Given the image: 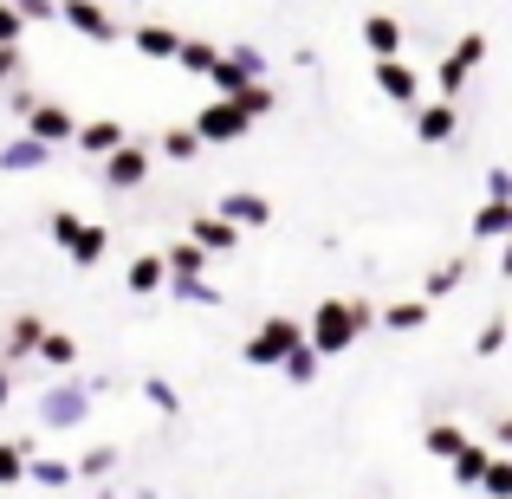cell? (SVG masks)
Instances as JSON below:
<instances>
[{
  "instance_id": "cell-1",
  "label": "cell",
  "mask_w": 512,
  "mask_h": 499,
  "mask_svg": "<svg viewBox=\"0 0 512 499\" xmlns=\"http://www.w3.org/2000/svg\"><path fill=\"white\" fill-rule=\"evenodd\" d=\"M376 325V312L370 305H350V299H325L318 305V318L305 331H312V344H318V357H338V350H350L363 331Z\"/></svg>"
},
{
  "instance_id": "cell-2",
  "label": "cell",
  "mask_w": 512,
  "mask_h": 499,
  "mask_svg": "<svg viewBox=\"0 0 512 499\" xmlns=\"http://www.w3.org/2000/svg\"><path fill=\"white\" fill-rule=\"evenodd\" d=\"M305 337H312V331H305L299 318H266V325L247 337V350H240V357H247L253 370H286V357L305 344Z\"/></svg>"
},
{
  "instance_id": "cell-3",
  "label": "cell",
  "mask_w": 512,
  "mask_h": 499,
  "mask_svg": "<svg viewBox=\"0 0 512 499\" xmlns=\"http://www.w3.org/2000/svg\"><path fill=\"white\" fill-rule=\"evenodd\" d=\"M221 98H240L247 85H266V52H253V46H234V52H221V65H214V78H208Z\"/></svg>"
},
{
  "instance_id": "cell-4",
  "label": "cell",
  "mask_w": 512,
  "mask_h": 499,
  "mask_svg": "<svg viewBox=\"0 0 512 499\" xmlns=\"http://www.w3.org/2000/svg\"><path fill=\"white\" fill-rule=\"evenodd\" d=\"M91 409V383H52L46 396H39V422L46 428H78Z\"/></svg>"
},
{
  "instance_id": "cell-5",
  "label": "cell",
  "mask_w": 512,
  "mask_h": 499,
  "mask_svg": "<svg viewBox=\"0 0 512 499\" xmlns=\"http://www.w3.org/2000/svg\"><path fill=\"white\" fill-rule=\"evenodd\" d=\"M487 59V33H461L454 39V52L448 59H441V98H461V85H467V72H474V65Z\"/></svg>"
},
{
  "instance_id": "cell-6",
  "label": "cell",
  "mask_w": 512,
  "mask_h": 499,
  "mask_svg": "<svg viewBox=\"0 0 512 499\" xmlns=\"http://www.w3.org/2000/svg\"><path fill=\"white\" fill-rule=\"evenodd\" d=\"M247 124H253V117L240 111L234 98L201 104V111H195V137H201V143H234V137H247Z\"/></svg>"
},
{
  "instance_id": "cell-7",
  "label": "cell",
  "mask_w": 512,
  "mask_h": 499,
  "mask_svg": "<svg viewBox=\"0 0 512 499\" xmlns=\"http://www.w3.org/2000/svg\"><path fill=\"white\" fill-rule=\"evenodd\" d=\"M59 20H65V26H78L85 39H98V46H111V39L124 33V26H117L111 13L98 7V0H59Z\"/></svg>"
},
{
  "instance_id": "cell-8",
  "label": "cell",
  "mask_w": 512,
  "mask_h": 499,
  "mask_svg": "<svg viewBox=\"0 0 512 499\" xmlns=\"http://www.w3.org/2000/svg\"><path fill=\"white\" fill-rule=\"evenodd\" d=\"M143 175H150V150H143V143H124V150L104 163V188L124 195V188H143Z\"/></svg>"
},
{
  "instance_id": "cell-9",
  "label": "cell",
  "mask_w": 512,
  "mask_h": 499,
  "mask_svg": "<svg viewBox=\"0 0 512 499\" xmlns=\"http://www.w3.org/2000/svg\"><path fill=\"white\" fill-rule=\"evenodd\" d=\"M214 214H221V221H234V227H266V221H273V201L253 195V188H234V195L214 201Z\"/></svg>"
},
{
  "instance_id": "cell-10",
  "label": "cell",
  "mask_w": 512,
  "mask_h": 499,
  "mask_svg": "<svg viewBox=\"0 0 512 499\" xmlns=\"http://www.w3.org/2000/svg\"><path fill=\"white\" fill-rule=\"evenodd\" d=\"M52 143H39V137H13V143H0V169L7 175H33V169H46L52 163Z\"/></svg>"
},
{
  "instance_id": "cell-11",
  "label": "cell",
  "mask_w": 512,
  "mask_h": 499,
  "mask_svg": "<svg viewBox=\"0 0 512 499\" xmlns=\"http://www.w3.org/2000/svg\"><path fill=\"white\" fill-rule=\"evenodd\" d=\"M78 130H85V124H72V111H65V104H39V111L26 117V137L52 143V150H59L65 137H78Z\"/></svg>"
},
{
  "instance_id": "cell-12",
  "label": "cell",
  "mask_w": 512,
  "mask_h": 499,
  "mask_svg": "<svg viewBox=\"0 0 512 499\" xmlns=\"http://www.w3.org/2000/svg\"><path fill=\"white\" fill-rule=\"evenodd\" d=\"M130 46H137L143 59H182V46H188V39L175 33V26H156V20H143V26H130Z\"/></svg>"
},
{
  "instance_id": "cell-13",
  "label": "cell",
  "mask_w": 512,
  "mask_h": 499,
  "mask_svg": "<svg viewBox=\"0 0 512 499\" xmlns=\"http://www.w3.org/2000/svg\"><path fill=\"white\" fill-rule=\"evenodd\" d=\"M370 78H376V91H383V98H396V104H415V98H422V78H415L402 59L370 65Z\"/></svg>"
},
{
  "instance_id": "cell-14",
  "label": "cell",
  "mask_w": 512,
  "mask_h": 499,
  "mask_svg": "<svg viewBox=\"0 0 512 499\" xmlns=\"http://www.w3.org/2000/svg\"><path fill=\"white\" fill-rule=\"evenodd\" d=\"M363 46H370V65L396 59L402 52V26L389 20V13H363Z\"/></svg>"
},
{
  "instance_id": "cell-15",
  "label": "cell",
  "mask_w": 512,
  "mask_h": 499,
  "mask_svg": "<svg viewBox=\"0 0 512 499\" xmlns=\"http://www.w3.org/2000/svg\"><path fill=\"white\" fill-rule=\"evenodd\" d=\"M124 143H130V137H124V124H117V117H98V124L78 130V150H85V156H104V163H111Z\"/></svg>"
},
{
  "instance_id": "cell-16",
  "label": "cell",
  "mask_w": 512,
  "mask_h": 499,
  "mask_svg": "<svg viewBox=\"0 0 512 499\" xmlns=\"http://www.w3.org/2000/svg\"><path fill=\"white\" fill-rule=\"evenodd\" d=\"M188 240H195V247H208V253H234V247H240V227L221 221V214H195Z\"/></svg>"
},
{
  "instance_id": "cell-17",
  "label": "cell",
  "mask_w": 512,
  "mask_h": 499,
  "mask_svg": "<svg viewBox=\"0 0 512 499\" xmlns=\"http://www.w3.org/2000/svg\"><path fill=\"white\" fill-rule=\"evenodd\" d=\"M124 279H130V292H143V299H150V292H169V253H137Z\"/></svg>"
},
{
  "instance_id": "cell-18",
  "label": "cell",
  "mask_w": 512,
  "mask_h": 499,
  "mask_svg": "<svg viewBox=\"0 0 512 499\" xmlns=\"http://www.w3.org/2000/svg\"><path fill=\"white\" fill-rule=\"evenodd\" d=\"M454 130H461V111H454V104H422V111H415V137L422 143H448Z\"/></svg>"
},
{
  "instance_id": "cell-19",
  "label": "cell",
  "mask_w": 512,
  "mask_h": 499,
  "mask_svg": "<svg viewBox=\"0 0 512 499\" xmlns=\"http://www.w3.org/2000/svg\"><path fill=\"white\" fill-rule=\"evenodd\" d=\"M422 448L435 454V461H461V454L474 448V441H467V428H454V422H435V428L422 435Z\"/></svg>"
},
{
  "instance_id": "cell-20",
  "label": "cell",
  "mask_w": 512,
  "mask_h": 499,
  "mask_svg": "<svg viewBox=\"0 0 512 499\" xmlns=\"http://www.w3.org/2000/svg\"><path fill=\"white\" fill-rule=\"evenodd\" d=\"M208 260H214L208 247H195V240H175V247H169V279H201V273H208Z\"/></svg>"
},
{
  "instance_id": "cell-21",
  "label": "cell",
  "mask_w": 512,
  "mask_h": 499,
  "mask_svg": "<svg viewBox=\"0 0 512 499\" xmlns=\"http://www.w3.org/2000/svg\"><path fill=\"white\" fill-rule=\"evenodd\" d=\"M474 240H512V201H487L474 214Z\"/></svg>"
},
{
  "instance_id": "cell-22",
  "label": "cell",
  "mask_w": 512,
  "mask_h": 499,
  "mask_svg": "<svg viewBox=\"0 0 512 499\" xmlns=\"http://www.w3.org/2000/svg\"><path fill=\"white\" fill-rule=\"evenodd\" d=\"M487 474H493V454L474 441V448H467L461 461H454V487H487Z\"/></svg>"
},
{
  "instance_id": "cell-23",
  "label": "cell",
  "mask_w": 512,
  "mask_h": 499,
  "mask_svg": "<svg viewBox=\"0 0 512 499\" xmlns=\"http://www.w3.org/2000/svg\"><path fill=\"white\" fill-rule=\"evenodd\" d=\"M46 344V325H39V312H20L13 318V337H7V357H26V350Z\"/></svg>"
},
{
  "instance_id": "cell-24",
  "label": "cell",
  "mask_w": 512,
  "mask_h": 499,
  "mask_svg": "<svg viewBox=\"0 0 512 499\" xmlns=\"http://www.w3.org/2000/svg\"><path fill=\"white\" fill-rule=\"evenodd\" d=\"M383 325H389V331H422V325H428V299H402V305H383Z\"/></svg>"
},
{
  "instance_id": "cell-25",
  "label": "cell",
  "mask_w": 512,
  "mask_h": 499,
  "mask_svg": "<svg viewBox=\"0 0 512 499\" xmlns=\"http://www.w3.org/2000/svg\"><path fill=\"white\" fill-rule=\"evenodd\" d=\"M104 253H111V234H104V227H85V234H78V247L65 253V260H72V266H98Z\"/></svg>"
},
{
  "instance_id": "cell-26",
  "label": "cell",
  "mask_w": 512,
  "mask_h": 499,
  "mask_svg": "<svg viewBox=\"0 0 512 499\" xmlns=\"http://www.w3.org/2000/svg\"><path fill=\"white\" fill-rule=\"evenodd\" d=\"M461 273H467V260H441V266H435V273H428V279H422V299H428V305H435V299H441V292H454V286H461Z\"/></svg>"
},
{
  "instance_id": "cell-27",
  "label": "cell",
  "mask_w": 512,
  "mask_h": 499,
  "mask_svg": "<svg viewBox=\"0 0 512 499\" xmlns=\"http://www.w3.org/2000/svg\"><path fill=\"white\" fill-rule=\"evenodd\" d=\"M163 156H169V163H195V156H201V137H195V124H182V130H163Z\"/></svg>"
},
{
  "instance_id": "cell-28",
  "label": "cell",
  "mask_w": 512,
  "mask_h": 499,
  "mask_svg": "<svg viewBox=\"0 0 512 499\" xmlns=\"http://www.w3.org/2000/svg\"><path fill=\"white\" fill-rule=\"evenodd\" d=\"M33 474V461H26V441H0V487H13V480Z\"/></svg>"
},
{
  "instance_id": "cell-29",
  "label": "cell",
  "mask_w": 512,
  "mask_h": 499,
  "mask_svg": "<svg viewBox=\"0 0 512 499\" xmlns=\"http://www.w3.org/2000/svg\"><path fill=\"white\" fill-rule=\"evenodd\" d=\"M169 299H182V305H221V286H208V279H169Z\"/></svg>"
},
{
  "instance_id": "cell-30",
  "label": "cell",
  "mask_w": 512,
  "mask_h": 499,
  "mask_svg": "<svg viewBox=\"0 0 512 499\" xmlns=\"http://www.w3.org/2000/svg\"><path fill=\"white\" fill-rule=\"evenodd\" d=\"M175 65H188L195 78H214V65H221V52H214L208 39H188V46H182V59H175Z\"/></svg>"
},
{
  "instance_id": "cell-31",
  "label": "cell",
  "mask_w": 512,
  "mask_h": 499,
  "mask_svg": "<svg viewBox=\"0 0 512 499\" xmlns=\"http://www.w3.org/2000/svg\"><path fill=\"white\" fill-rule=\"evenodd\" d=\"M286 376H292V383H312V376H318V344H312V337L286 357Z\"/></svg>"
},
{
  "instance_id": "cell-32",
  "label": "cell",
  "mask_w": 512,
  "mask_h": 499,
  "mask_svg": "<svg viewBox=\"0 0 512 499\" xmlns=\"http://www.w3.org/2000/svg\"><path fill=\"white\" fill-rule=\"evenodd\" d=\"M46 227H52V240H59V247H65V253H72V247H78V234H85V221H78V214H72V208H59V214H52V221H46Z\"/></svg>"
},
{
  "instance_id": "cell-33",
  "label": "cell",
  "mask_w": 512,
  "mask_h": 499,
  "mask_svg": "<svg viewBox=\"0 0 512 499\" xmlns=\"http://www.w3.org/2000/svg\"><path fill=\"white\" fill-rule=\"evenodd\" d=\"M39 357H46V363H59V370H65V363H78V344H72L65 331H46V344H39Z\"/></svg>"
},
{
  "instance_id": "cell-34",
  "label": "cell",
  "mask_w": 512,
  "mask_h": 499,
  "mask_svg": "<svg viewBox=\"0 0 512 499\" xmlns=\"http://www.w3.org/2000/svg\"><path fill=\"white\" fill-rule=\"evenodd\" d=\"M20 33H26L20 7H13V0H0V52H13V46H20Z\"/></svg>"
},
{
  "instance_id": "cell-35",
  "label": "cell",
  "mask_w": 512,
  "mask_h": 499,
  "mask_svg": "<svg viewBox=\"0 0 512 499\" xmlns=\"http://www.w3.org/2000/svg\"><path fill=\"white\" fill-rule=\"evenodd\" d=\"M143 396H150L163 415H182V396H175V389L163 383V376H143Z\"/></svg>"
},
{
  "instance_id": "cell-36",
  "label": "cell",
  "mask_w": 512,
  "mask_h": 499,
  "mask_svg": "<svg viewBox=\"0 0 512 499\" xmlns=\"http://www.w3.org/2000/svg\"><path fill=\"white\" fill-rule=\"evenodd\" d=\"M234 104H240V111H247V117H266V111H273L279 98H273V85H247V91H240Z\"/></svg>"
},
{
  "instance_id": "cell-37",
  "label": "cell",
  "mask_w": 512,
  "mask_h": 499,
  "mask_svg": "<svg viewBox=\"0 0 512 499\" xmlns=\"http://www.w3.org/2000/svg\"><path fill=\"white\" fill-rule=\"evenodd\" d=\"M72 474H78L72 461H33V480H39V487H65Z\"/></svg>"
},
{
  "instance_id": "cell-38",
  "label": "cell",
  "mask_w": 512,
  "mask_h": 499,
  "mask_svg": "<svg viewBox=\"0 0 512 499\" xmlns=\"http://www.w3.org/2000/svg\"><path fill=\"white\" fill-rule=\"evenodd\" d=\"M111 467H117V448H91L85 461H78V474H85V480H104Z\"/></svg>"
},
{
  "instance_id": "cell-39",
  "label": "cell",
  "mask_w": 512,
  "mask_h": 499,
  "mask_svg": "<svg viewBox=\"0 0 512 499\" xmlns=\"http://www.w3.org/2000/svg\"><path fill=\"white\" fill-rule=\"evenodd\" d=\"M500 344H506V318H487V325H480V337H474V350H480V357H493Z\"/></svg>"
},
{
  "instance_id": "cell-40",
  "label": "cell",
  "mask_w": 512,
  "mask_h": 499,
  "mask_svg": "<svg viewBox=\"0 0 512 499\" xmlns=\"http://www.w3.org/2000/svg\"><path fill=\"white\" fill-rule=\"evenodd\" d=\"M487 493H493V499H512V461H493V474H487Z\"/></svg>"
},
{
  "instance_id": "cell-41",
  "label": "cell",
  "mask_w": 512,
  "mask_h": 499,
  "mask_svg": "<svg viewBox=\"0 0 512 499\" xmlns=\"http://www.w3.org/2000/svg\"><path fill=\"white\" fill-rule=\"evenodd\" d=\"M13 7H20V20H52L59 0H13Z\"/></svg>"
},
{
  "instance_id": "cell-42",
  "label": "cell",
  "mask_w": 512,
  "mask_h": 499,
  "mask_svg": "<svg viewBox=\"0 0 512 499\" xmlns=\"http://www.w3.org/2000/svg\"><path fill=\"white\" fill-rule=\"evenodd\" d=\"M487 195L493 201H512V169H487Z\"/></svg>"
},
{
  "instance_id": "cell-43",
  "label": "cell",
  "mask_w": 512,
  "mask_h": 499,
  "mask_svg": "<svg viewBox=\"0 0 512 499\" xmlns=\"http://www.w3.org/2000/svg\"><path fill=\"white\" fill-rule=\"evenodd\" d=\"M13 78H20V46L0 52V85H13Z\"/></svg>"
},
{
  "instance_id": "cell-44",
  "label": "cell",
  "mask_w": 512,
  "mask_h": 499,
  "mask_svg": "<svg viewBox=\"0 0 512 499\" xmlns=\"http://www.w3.org/2000/svg\"><path fill=\"white\" fill-rule=\"evenodd\" d=\"M7 396H13V376H7V363H0V409H7Z\"/></svg>"
},
{
  "instance_id": "cell-45",
  "label": "cell",
  "mask_w": 512,
  "mask_h": 499,
  "mask_svg": "<svg viewBox=\"0 0 512 499\" xmlns=\"http://www.w3.org/2000/svg\"><path fill=\"white\" fill-rule=\"evenodd\" d=\"M493 435H500V441H506V448H512V415H500V428H493Z\"/></svg>"
},
{
  "instance_id": "cell-46",
  "label": "cell",
  "mask_w": 512,
  "mask_h": 499,
  "mask_svg": "<svg viewBox=\"0 0 512 499\" xmlns=\"http://www.w3.org/2000/svg\"><path fill=\"white\" fill-rule=\"evenodd\" d=\"M500 279H512V240H506V260H500Z\"/></svg>"
}]
</instances>
